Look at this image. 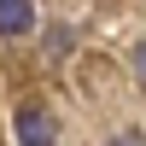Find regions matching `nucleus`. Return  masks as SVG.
<instances>
[{
  "instance_id": "nucleus-1",
  "label": "nucleus",
  "mask_w": 146,
  "mask_h": 146,
  "mask_svg": "<svg viewBox=\"0 0 146 146\" xmlns=\"http://www.w3.org/2000/svg\"><path fill=\"white\" fill-rule=\"evenodd\" d=\"M12 123H18V140L23 146H58V135H53V117H47V105H18V117H12Z\"/></svg>"
},
{
  "instance_id": "nucleus-2",
  "label": "nucleus",
  "mask_w": 146,
  "mask_h": 146,
  "mask_svg": "<svg viewBox=\"0 0 146 146\" xmlns=\"http://www.w3.org/2000/svg\"><path fill=\"white\" fill-rule=\"evenodd\" d=\"M29 29H35L29 0H0V35H29Z\"/></svg>"
},
{
  "instance_id": "nucleus-3",
  "label": "nucleus",
  "mask_w": 146,
  "mask_h": 146,
  "mask_svg": "<svg viewBox=\"0 0 146 146\" xmlns=\"http://www.w3.org/2000/svg\"><path fill=\"white\" fill-rule=\"evenodd\" d=\"M135 70H140V82H146V41L135 47Z\"/></svg>"
},
{
  "instance_id": "nucleus-4",
  "label": "nucleus",
  "mask_w": 146,
  "mask_h": 146,
  "mask_svg": "<svg viewBox=\"0 0 146 146\" xmlns=\"http://www.w3.org/2000/svg\"><path fill=\"white\" fill-rule=\"evenodd\" d=\"M105 146H146L140 135H117V140H105Z\"/></svg>"
}]
</instances>
